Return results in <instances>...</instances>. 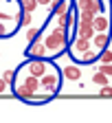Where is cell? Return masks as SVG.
<instances>
[{"instance_id": "7a4b0ae2", "label": "cell", "mask_w": 112, "mask_h": 123, "mask_svg": "<svg viewBox=\"0 0 112 123\" xmlns=\"http://www.w3.org/2000/svg\"><path fill=\"white\" fill-rule=\"evenodd\" d=\"M66 44H68V29H62V26H55L51 33L44 37V46H46V51H51V53L62 51Z\"/></svg>"}, {"instance_id": "603a6c76", "label": "cell", "mask_w": 112, "mask_h": 123, "mask_svg": "<svg viewBox=\"0 0 112 123\" xmlns=\"http://www.w3.org/2000/svg\"><path fill=\"white\" fill-rule=\"evenodd\" d=\"M53 0H37V5H51Z\"/></svg>"}, {"instance_id": "30bf717a", "label": "cell", "mask_w": 112, "mask_h": 123, "mask_svg": "<svg viewBox=\"0 0 112 123\" xmlns=\"http://www.w3.org/2000/svg\"><path fill=\"white\" fill-rule=\"evenodd\" d=\"M62 75L66 77V79H70V81H77V79H81V68H79V66H75V64L64 66Z\"/></svg>"}, {"instance_id": "8992f818", "label": "cell", "mask_w": 112, "mask_h": 123, "mask_svg": "<svg viewBox=\"0 0 112 123\" xmlns=\"http://www.w3.org/2000/svg\"><path fill=\"white\" fill-rule=\"evenodd\" d=\"M90 42H92L90 37H84V35H75V42H73V53H70V55L77 59V57L81 55V53H86V51L90 49Z\"/></svg>"}, {"instance_id": "5b68a950", "label": "cell", "mask_w": 112, "mask_h": 123, "mask_svg": "<svg viewBox=\"0 0 112 123\" xmlns=\"http://www.w3.org/2000/svg\"><path fill=\"white\" fill-rule=\"evenodd\" d=\"M77 11H90V13H103V0H75Z\"/></svg>"}, {"instance_id": "e0dca14e", "label": "cell", "mask_w": 112, "mask_h": 123, "mask_svg": "<svg viewBox=\"0 0 112 123\" xmlns=\"http://www.w3.org/2000/svg\"><path fill=\"white\" fill-rule=\"evenodd\" d=\"M112 62V51L110 49H103L101 51V64H110Z\"/></svg>"}, {"instance_id": "ffe728a7", "label": "cell", "mask_w": 112, "mask_h": 123, "mask_svg": "<svg viewBox=\"0 0 112 123\" xmlns=\"http://www.w3.org/2000/svg\"><path fill=\"white\" fill-rule=\"evenodd\" d=\"M2 77H5V81H9V84H11V81L15 79V70H5V73H2Z\"/></svg>"}, {"instance_id": "8fae6325", "label": "cell", "mask_w": 112, "mask_h": 123, "mask_svg": "<svg viewBox=\"0 0 112 123\" xmlns=\"http://www.w3.org/2000/svg\"><path fill=\"white\" fill-rule=\"evenodd\" d=\"M94 26L92 24H81V22H77V26H75V35H84V37H94Z\"/></svg>"}, {"instance_id": "4fadbf2b", "label": "cell", "mask_w": 112, "mask_h": 123, "mask_svg": "<svg viewBox=\"0 0 112 123\" xmlns=\"http://www.w3.org/2000/svg\"><path fill=\"white\" fill-rule=\"evenodd\" d=\"M92 81L97 84V86H106V84H108V75L101 73V70H97V73L92 75Z\"/></svg>"}, {"instance_id": "9c48e42d", "label": "cell", "mask_w": 112, "mask_h": 123, "mask_svg": "<svg viewBox=\"0 0 112 123\" xmlns=\"http://www.w3.org/2000/svg\"><path fill=\"white\" fill-rule=\"evenodd\" d=\"M51 11H53L55 18H57V15H64V13L70 11V2H68V0H53V2H51Z\"/></svg>"}, {"instance_id": "44dd1931", "label": "cell", "mask_w": 112, "mask_h": 123, "mask_svg": "<svg viewBox=\"0 0 112 123\" xmlns=\"http://www.w3.org/2000/svg\"><path fill=\"white\" fill-rule=\"evenodd\" d=\"M0 37H9V29H7L5 20H0Z\"/></svg>"}, {"instance_id": "52a82bcc", "label": "cell", "mask_w": 112, "mask_h": 123, "mask_svg": "<svg viewBox=\"0 0 112 123\" xmlns=\"http://www.w3.org/2000/svg\"><path fill=\"white\" fill-rule=\"evenodd\" d=\"M26 57H46V46H44V40H33L29 42L26 46Z\"/></svg>"}, {"instance_id": "7c38bea8", "label": "cell", "mask_w": 112, "mask_h": 123, "mask_svg": "<svg viewBox=\"0 0 112 123\" xmlns=\"http://www.w3.org/2000/svg\"><path fill=\"white\" fill-rule=\"evenodd\" d=\"M108 42H110L108 31H106V33H94V37H92V44L97 46V51H103V49H108Z\"/></svg>"}, {"instance_id": "7402d4cb", "label": "cell", "mask_w": 112, "mask_h": 123, "mask_svg": "<svg viewBox=\"0 0 112 123\" xmlns=\"http://www.w3.org/2000/svg\"><path fill=\"white\" fill-rule=\"evenodd\" d=\"M7 86H9V81H5V77H0V95L7 90Z\"/></svg>"}, {"instance_id": "3957f363", "label": "cell", "mask_w": 112, "mask_h": 123, "mask_svg": "<svg viewBox=\"0 0 112 123\" xmlns=\"http://www.w3.org/2000/svg\"><path fill=\"white\" fill-rule=\"evenodd\" d=\"M59 79H62V75H59L55 68H53V70H49L46 75H42V77H40V90L55 95L57 88H59Z\"/></svg>"}, {"instance_id": "5bb4252c", "label": "cell", "mask_w": 112, "mask_h": 123, "mask_svg": "<svg viewBox=\"0 0 112 123\" xmlns=\"http://www.w3.org/2000/svg\"><path fill=\"white\" fill-rule=\"evenodd\" d=\"M20 7H22L24 11H31V13H33L35 7H37V0H20Z\"/></svg>"}, {"instance_id": "d6986e66", "label": "cell", "mask_w": 112, "mask_h": 123, "mask_svg": "<svg viewBox=\"0 0 112 123\" xmlns=\"http://www.w3.org/2000/svg\"><path fill=\"white\" fill-rule=\"evenodd\" d=\"M99 70H101V73H106L108 77H112V62H110V64H101V66H99Z\"/></svg>"}, {"instance_id": "ac0fdd59", "label": "cell", "mask_w": 112, "mask_h": 123, "mask_svg": "<svg viewBox=\"0 0 112 123\" xmlns=\"http://www.w3.org/2000/svg\"><path fill=\"white\" fill-rule=\"evenodd\" d=\"M99 95H101V97H112V86H108V84L101 86V88H99Z\"/></svg>"}, {"instance_id": "9a60e30c", "label": "cell", "mask_w": 112, "mask_h": 123, "mask_svg": "<svg viewBox=\"0 0 112 123\" xmlns=\"http://www.w3.org/2000/svg\"><path fill=\"white\" fill-rule=\"evenodd\" d=\"M20 26H31V11H24L20 13Z\"/></svg>"}, {"instance_id": "2e32d148", "label": "cell", "mask_w": 112, "mask_h": 123, "mask_svg": "<svg viewBox=\"0 0 112 123\" xmlns=\"http://www.w3.org/2000/svg\"><path fill=\"white\" fill-rule=\"evenodd\" d=\"M37 37H40V31H37L35 26H26V40L33 42V40H37Z\"/></svg>"}, {"instance_id": "277c9868", "label": "cell", "mask_w": 112, "mask_h": 123, "mask_svg": "<svg viewBox=\"0 0 112 123\" xmlns=\"http://www.w3.org/2000/svg\"><path fill=\"white\" fill-rule=\"evenodd\" d=\"M26 70L31 75H35V77H42V75H46L49 70H53V64H49L44 57H31L29 64H26Z\"/></svg>"}, {"instance_id": "ba28073f", "label": "cell", "mask_w": 112, "mask_h": 123, "mask_svg": "<svg viewBox=\"0 0 112 123\" xmlns=\"http://www.w3.org/2000/svg\"><path fill=\"white\" fill-rule=\"evenodd\" d=\"M92 26H94V31H97V33H106V31L110 29V20H108V15L97 13V15H94V20H92Z\"/></svg>"}, {"instance_id": "6da1fadb", "label": "cell", "mask_w": 112, "mask_h": 123, "mask_svg": "<svg viewBox=\"0 0 112 123\" xmlns=\"http://www.w3.org/2000/svg\"><path fill=\"white\" fill-rule=\"evenodd\" d=\"M20 77H22V81L15 86V95H18L20 99H24V101H33V95L40 90V77H35V75H24V73H20Z\"/></svg>"}]
</instances>
